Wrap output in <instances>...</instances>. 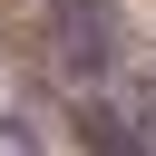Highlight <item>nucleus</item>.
Segmentation results:
<instances>
[{"label":"nucleus","instance_id":"1","mask_svg":"<svg viewBox=\"0 0 156 156\" xmlns=\"http://www.w3.org/2000/svg\"><path fill=\"white\" fill-rule=\"evenodd\" d=\"M78 146L88 156H156V88L127 78L117 98H78Z\"/></svg>","mask_w":156,"mask_h":156},{"label":"nucleus","instance_id":"2","mask_svg":"<svg viewBox=\"0 0 156 156\" xmlns=\"http://www.w3.org/2000/svg\"><path fill=\"white\" fill-rule=\"evenodd\" d=\"M49 49H58V78H107L117 0H49Z\"/></svg>","mask_w":156,"mask_h":156}]
</instances>
